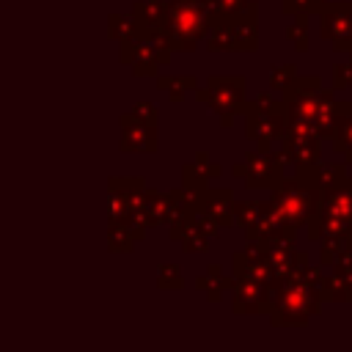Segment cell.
<instances>
[{
	"label": "cell",
	"instance_id": "6da1fadb",
	"mask_svg": "<svg viewBox=\"0 0 352 352\" xmlns=\"http://www.w3.org/2000/svg\"><path fill=\"white\" fill-rule=\"evenodd\" d=\"M214 22L212 0H170L165 6V25L162 36L168 38L170 50H192L198 38Z\"/></svg>",
	"mask_w": 352,
	"mask_h": 352
},
{
	"label": "cell",
	"instance_id": "7a4b0ae2",
	"mask_svg": "<svg viewBox=\"0 0 352 352\" xmlns=\"http://www.w3.org/2000/svg\"><path fill=\"white\" fill-rule=\"evenodd\" d=\"M319 311V292L297 275H286L283 283L272 289V324H305Z\"/></svg>",
	"mask_w": 352,
	"mask_h": 352
},
{
	"label": "cell",
	"instance_id": "3957f363",
	"mask_svg": "<svg viewBox=\"0 0 352 352\" xmlns=\"http://www.w3.org/2000/svg\"><path fill=\"white\" fill-rule=\"evenodd\" d=\"M319 198H322V192L316 187H308L302 179H294V182L280 179L275 184V192H272V209L278 212V217L286 226L297 228L316 214Z\"/></svg>",
	"mask_w": 352,
	"mask_h": 352
},
{
	"label": "cell",
	"instance_id": "277c9868",
	"mask_svg": "<svg viewBox=\"0 0 352 352\" xmlns=\"http://www.w3.org/2000/svg\"><path fill=\"white\" fill-rule=\"evenodd\" d=\"M209 50H256V14L214 16Z\"/></svg>",
	"mask_w": 352,
	"mask_h": 352
},
{
	"label": "cell",
	"instance_id": "5b68a950",
	"mask_svg": "<svg viewBox=\"0 0 352 352\" xmlns=\"http://www.w3.org/2000/svg\"><path fill=\"white\" fill-rule=\"evenodd\" d=\"M198 99L209 102L217 116H223V124H231V113H242L245 99V77H212L206 82V91H198Z\"/></svg>",
	"mask_w": 352,
	"mask_h": 352
},
{
	"label": "cell",
	"instance_id": "8992f818",
	"mask_svg": "<svg viewBox=\"0 0 352 352\" xmlns=\"http://www.w3.org/2000/svg\"><path fill=\"white\" fill-rule=\"evenodd\" d=\"M234 170L245 176L248 187H275L280 182V160L267 151H250L245 165H236Z\"/></svg>",
	"mask_w": 352,
	"mask_h": 352
},
{
	"label": "cell",
	"instance_id": "52a82bcc",
	"mask_svg": "<svg viewBox=\"0 0 352 352\" xmlns=\"http://www.w3.org/2000/svg\"><path fill=\"white\" fill-rule=\"evenodd\" d=\"M322 36L333 41L336 50L352 47V3H336L322 8Z\"/></svg>",
	"mask_w": 352,
	"mask_h": 352
},
{
	"label": "cell",
	"instance_id": "ba28073f",
	"mask_svg": "<svg viewBox=\"0 0 352 352\" xmlns=\"http://www.w3.org/2000/svg\"><path fill=\"white\" fill-rule=\"evenodd\" d=\"M267 294H270V283L239 278L234 286V311L236 314H258L267 308Z\"/></svg>",
	"mask_w": 352,
	"mask_h": 352
},
{
	"label": "cell",
	"instance_id": "9c48e42d",
	"mask_svg": "<svg viewBox=\"0 0 352 352\" xmlns=\"http://www.w3.org/2000/svg\"><path fill=\"white\" fill-rule=\"evenodd\" d=\"M198 209L206 212L217 226H228L234 220V201L231 190H212L198 198Z\"/></svg>",
	"mask_w": 352,
	"mask_h": 352
},
{
	"label": "cell",
	"instance_id": "30bf717a",
	"mask_svg": "<svg viewBox=\"0 0 352 352\" xmlns=\"http://www.w3.org/2000/svg\"><path fill=\"white\" fill-rule=\"evenodd\" d=\"M187 192H192L195 198H201L206 192V173L204 170H195V165H184V184H182Z\"/></svg>",
	"mask_w": 352,
	"mask_h": 352
},
{
	"label": "cell",
	"instance_id": "8fae6325",
	"mask_svg": "<svg viewBox=\"0 0 352 352\" xmlns=\"http://www.w3.org/2000/svg\"><path fill=\"white\" fill-rule=\"evenodd\" d=\"M297 80V74H294V66L292 63H286V66H278V69H272V77H270V85L275 88V91H289V85Z\"/></svg>",
	"mask_w": 352,
	"mask_h": 352
},
{
	"label": "cell",
	"instance_id": "7c38bea8",
	"mask_svg": "<svg viewBox=\"0 0 352 352\" xmlns=\"http://www.w3.org/2000/svg\"><path fill=\"white\" fill-rule=\"evenodd\" d=\"M286 36L294 41V47H297V50H305V44H308V22H305V16H302V14H297V19L289 25Z\"/></svg>",
	"mask_w": 352,
	"mask_h": 352
},
{
	"label": "cell",
	"instance_id": "4fadbf2b",
	"mask_svg": "<svg viewBox=\"0 0 352 352\" xmlns=\"http://www.w3.org/2000/svg\"><path fill=\"white\" fill-rule=\"evenodd\" d=\"M160 85L165 88V91H170V99L173 102H179L182 96H184V85H195V80L192 77H160Z\"/></svg>",
	"mask_w": 352,
	"mask_h": 352
},
{
	"label": "cell",
	"instance_id": "5bb4252c",
	"mask_svg": "<svg viewBox=\"0 0 352 352\" xmlns=\"http://www.w3.org/2000/svg\"><path fill=\"white\" fill-rule=\"evenodd\" d=\"M324 6L319 3V0H283V11H289V14H302V16H308L311 11H322Z\"/></svg>",
	"mask_w": 352,
	"mask_h": 352
},
{
	"label": "cell",
	"instance_id": "9a60e30c",
	"mask_svg": "<svg viewBox=\"0 0 352 352\" xmlns=\"http://www.w3.org/2000/svg\"><path fill=\"white\" fill-rule=\"evenodd\" d=\"M258 214H261V204H242V206L234 209V217H239L236 223L245 226V228H250V226L256 223Z\"/></svg>",
	"mask_w": 352,
	"mask_h": 352
},
{
	"label": "cell",
	"instance_id": "2e32d148",
	"mask_svg": "<svg viewBox=\"0 0 352 352\" xmlns=\"http://www.w3.org/2000/svg\"><path fill=\"white\" fill-rule=\"evenodd\" d=\"M160 286L162 289H179L182 286V275H179V270L173 264H165L160 270Z\"/></svg>",
	"mask_w": 352,
	"mask_h": 352
},
{
	"label": "cell",
	"instance_id": "e0dca14e",
	"mask_svg": "<svg viewBox=\"0 0 352 352\" xmlns=\"http://www.w3.org/2000/svg\"><path fill=\"white\" fill-rule=\"evenodd\" d=\"M135 116H138V118H143L146 124L157 126V107H151L148 102H140V104L135 107Z\"/></svg>",
	"mask_w": 352,
	"mask_h": 352
},
{
	"label": "cell",
	"instance_id": "ac0fdd59",
	"mask_svg": "<svg viewBox=\"0 0 352 352\" xmlns=\"http://www.w3.org/2000/svg\"><path fill=\"white\" fill-rule=\"evenodd\" d=\"M319 3H322V6H324V3H327V0H319Z\"/></svg>",
	"mask_w": 352,
	"mask_h": 352
}]
</instances>
